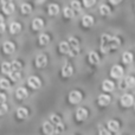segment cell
I'll use <instances>...</instances> for the list:
<instances>
[{"mask_svg": "<svg viewBox=\"0 0 135 135\" xmlns=\"http://www.w3.org/2000/svg\"><path fill=\"white\" fill-rule=\"evenodd\" d=\"M124 82H126L127 88H134L135 86V78L133 76H128L126 79H124Z\"/></svg>", "mask_w": 135, "mask_h": 135, "instance_id": "cell-29", "label": "cell"}, {"mask_svg": "<svg viewBox=\"0 0 135 135\" xmlns=\"http://www.w3.org/2000/svg\"><path fill=\"white\" fill-rule=\"evenodd\" d=\"M7 109H8V107H7L6 103H0V115H4L7 113Z\"/></svg>", "mask_w": 135, "mask_h": 135, "instance_id": "cell-37", "label": "cell"}, {"mask_svg": "<svg viewBox=\"0 0 135 135\" xmlns=\"http://www.w3.org/2000/svg\"><path fill=\"white\" fill-rule=\"evenodd\" d=\"M14 49H16V46H14V44L12 42H6L4 44V51H5V54H7V55L13 54Z\"/></svg>", "mask_w": 135, "mask_h": 135, "instance_id": "cell-15", "label": "cell"}, {"mask_svg": "<svg viewBox=\"0 0 135 135\" xmlns=\"http://www.w3.org/2000/svg\"><path fill=\"white\" fill-rule=\"evenodd\" d=\"M110 75H112L113 78H121L122 75H123V69L120 65H114L110 70Z\"/></svg>", "mask_w": 135, "mask_h": 135, "instance_id": "cell-5", "label": "cell"}, {"mask_svg": "<svg viewBox=\"0 0 135 135\" xmlns=\"http://www.w3.org/2000/svg\"><path fill=\"white\" fill-rule=\"evenodd\" d=\"M5 101H6V96H5L4 94L0 93V103H4Z\"/></svg>", "mask_w": 135, "mask_h": 135, "instance_id": "cell-42", "label": "cell"}, {"mask_svg": "<svg viewBox=\"0 0 135 135\" xmlns=\"http://www.w3.org/2000/svg\"><path fill=\"white\" fill-rule=\"evenodd\" d=\"M2 11L6 14H11L14 11V5L12 2H7V4H2Z\"/></svg>", "mask_w": 135, "mask_h": 135, "instance_id": "cell-18", "label": "cell"}, {"mask_svg": "<svg viewBox=\"0 0 135 135\" xmlns=\"http://www.w3.org/2000/svg\"><path fill=\"white\" fill-rule=\"evenodd\" d=\"M9 78L12 79L13 82H18L20 79V71H14V70H11L9 72Z\"/></svg>", "mask_w": 135, "mask_h": 135, "instance_id": "cell-26", "label": "cell"}, {"mask_svg": "<svg viewBox=\"0 0 135 135\" xmlns=\"http://www.w3.org/2000/svg\"><path fill=\"white\" fill-rule=\"evenodd\" d=\"M119 86H120V89H127V85H126V82H124V79H122V81L120 82Z\"/></svg>", "mask_w": 135, "mask_h": 135, "instance_id": "cell-40", "label": "cell"}, {"mask_svg": "<svg viewBox=\"0 0 135 135\" xmlns=\"http://www.w3.org/2000/svg\"><path fill=\"white\" fill-rule=\"evenodd\" d=\"M109 12H110V8L107 5H101L100 6V13L102 14V16H107Z\"/></svg>", "mask_w": 135, "mask_h": 135, "instance_id": "cell-32", "label": "cell"}, {"mask_svg": "<svg viewBox=\"0 0 135 135\" xmlns=\"http://www.w3.org/2000/svg\"><path fill=\"white\" fill-rule=\"evenodd\" d=\"M27 84L30 85V88H32V89H39L40 85H42V82H40V79L38 78V77L30 76L27 79Z\"/></svg>", "mask_w": 135, "mask_h": 135, "instance_id": "cell-4", "label": "cell"}, {"mask_svg": "<svg viewBox=\"0 0 135 135\" xmlns=\"http://www.w3.org/2000/svg\"><path fill=\"white\" fill-rule=\"evenodd\" d=\"M0 88L4 89V90L9 89V82L7 81V79H5V78H1L0 79Z\"/></svg>", "mask_w": 135, "mask_h": 135, "instance_id": "cell-31", "label": "cell"}, {"mask_svg": "<svg viewBox=\"0 0 135 135\" xmlns=\"http://www.w3.org/2000/svg\"><path fill=\"white\" fill-rule=\"evenodd\" d=\"M36 2H37V4H44V2H45V0H36Z\"/></svg>", "mask_w": 135, "mask_h": 135, "instance_id": "cell-45", "label": "cell"}, {"mask_svg": "<svg viewBox=\"0 0 135 135\" xmlns=\"http://www.w3.org/2000/svg\"><path fill=\"white\" fill-rule=\"evenodd\" d=\"M121 45V40L117 37H112L109 35H103L101 38V50L103 54L110 51V50L117 49Z\"/></svg>", "mask_w": 135, "mask_h": 135, "instance_id": "cell-1", "label": "cell"}, {"mask_svg": "<svg viewBox=\"0 0 135 135\" xmlns=\"http://www.w3.org/2000/svg\"><path fill=\"white\" fill-rule=\"evenodd\" d=\"M1 72L8 75L9 72H11V64L7 63V62H4V63L1 64Z\"/></svg>", "mask_w": 135, "mask_h": 135, "instance_id": "cell-28", "label": "cell"}, {"mask_svg": "<svg viewBox=\"0 0 135 135\" xmlns=\"http://www.w3.org/2000/svg\"><path fill=\"white\" fill-rule=\"evenodd\" d=\"M16 96H17V98H19V100H24V98L27 97V90H26L25 88H23V86H20V88L17 89Z\"/></svg>", "mask_w": 135, "mask_h": 135, "instance_id": "cell-12", "label": "cell"}, {"mask_svg": "<svg viewBox=\"0 0 135 135\" xmlns=\"http://www.w3.org/2000/svg\"><path fill=\"white\" fill-rule=\"evenodd\" d=\"M17 116L19 117V119H26V117L28 116V112L27 109H25V108H19L18 110H17Z\"/></svg>", "mask_w": 135, "mask_h": 135, "instance_id": "cell-23", "label": "cell"}, {"mask_svg": "<svg viewBox=\"0 0 135 135\" xmlns=\"http://www.w3.org/2000/svg\"><path fill=\"white\" fill-rule=\"evenodd\" d=\"M110 2H112L113 5H117V4H120V2L122 1V0H109Z\"/></svg>", "mask_w": 135, "mask_h": 135, "instance_id": "cell-43", "label": "cell"}, {"mask_svg": "<svg viewBox=\"0 0 135 135\" xmlns=\"http://www.w3.org/2000/svg\"><path fill=\"white\" fill-rule=\"evenodd\" d=\"M56 127H57V128L55 129V134H57V133H63V132H64V124L62 123V122L57 123Z\"/></svg>", "mask_w": 135, "mask_h": 135, "instance_id": "cell-36", "label": "cell"}, {"mask_svg": "<svg viewBox=\"0 0 135 135\" xmlns=\"http://www.w3.org/2000/svg\"><path fill=\"white\" fill-rule=\"evenodd\" d=\"M75 9L74 8H71V7H65V8H64V17H65V18H69V19H71V18H74L75 17Z\"/></svg>", "mask_w": 135, "mask_h": 135, "instance_id": "cell-25", "label": "cell"}, {"mask_svg": "<svg viewBox=\"0 0 135 135\" xmlns=\"http://www.w3.org/2000/svg\"><path fill=\"white\" fill-rule=\"evenodd\" d=\"M47 64V57L45 55H38L36 58V66L37 68H45Z\"/></svg>", "mask_w": 135, "mask_h": 135, "instance_id": "cell-7", "label": "cell"}, {"mask_svg": "<svg viewBox=\"0 0 135 135\" xmlns=\"http://www.w3.org/2000/svg\"><path fill=\"white\" fill-rule=\"evenodd\" d=\"M95 2H96V0H83V4H84V6H85V7L94 6V5H95Z\"/></svg>", "mask_w": 135, "mask_h": 135, "instance_id": "cell-38", "label": "cell"}, {"mask_svg": "<svg viewBox=\"0 0 135 135\" xmlns=\"http://www.w3.org/2000/svg\"><path fill=\"white\" fill-rule=\"evenodd\" d=\"M122 61H123L124 64H131L133 62V55L131 52H124L122 55Z\"/></svg>", "mask_w": 135, "mask_h": 135, "instance_id": "cell-21", "label": "cell"}, {"mask_svg": "<svg viewBox=\"0 0 135 135\" xmlns=\"http://www.w3.org/2000/svg\"><path fill=\"white\" fill-rule=\"evenodd\" d=\"M110 103V96L107 94H102L98 96V104L100 105H107Z\"/></svg>", "mask_w": 135, "mask_h": 135, "instance_id": "cell-10", "label": "cell"}, {"mask_svg": "<svg viewBox=\"0 0 135 135\" xmlns=\"http://www.w3.org/2000/svg\"><path fill=\"white\" fill-rule=\"evenodd\" d=\"M114 88H115V85H114V83H113L112 81H109V79H105L104 82L102 83V89L104 91H113L114 90Z\"/></svg>", "mask_w": 135, "mask_h": 135, "instance_id": "cell-14", "label": "cell"}, {"mask_svg": "<svg viewBox=\"0 0 135 135\" xmlns=\"http://www.w3.org/2000/svg\"><path fill=\"white\" fill-rule=\"evenodd\" d=\"M21 69V63H19L18 61H14L13 63L11 64V70H14V71H20Z\"/></svg>", "mask_w": 135, "mask_h": 135, "instance_id": "cell-33", "label": "cell"}, {"mask_svg": "<svg viewBox=\"0 0 135 135\" xmlns=\"http://www.w3.org/2000/svg\"><path fill=\"white\" fill-rule=\"evenodd\" d=\"M89 61H90L91 64H97L98 62H100V57H98V55L96 54V52H90L89 54Z\"/></svg>", "mask_w": 135, "mask_h": 135, "instance_id": "cell-24", "label": "cell"}, {"mask_svg": "<svg viewBox=\"0 0 135 135\" xmlns=\"http://www.w3.org/2000/svg\"><path fill=\"white\" fill-rule=\"evenodd\" d=\"M43 129H44L45 134H49V135L55 134V126L52 122H44L43 123Z\"/></svg>", "mask_w": 135, "mask_h": 135, "instance_id": "cell-8", "label": "cell"}, {"mask_svg": "<svg viewBox=\"0 0 135 135\" xmlns=\"http://www.w3.org/2000/svg\"><path fill=\"white\" fill-rule=\"evenodd\" d=\"M69 56L70 57H75L79 54V43L77 40V38L75 37H70L69 38Z\"/></svg>", "mask_w": 135, "mask_h": 135, "instance_id": "cell-2", "label": "cell"}, {"mask_svg": "<svg viewBox=\"0 0 135 135\" xmlns=\"http://www.w3.org/2000/svg\"><path fill=\"white\" fill-rule=\"evenodd\" d=\"M133 103H134V97L131 94H124L121 97V104L123 107H131Z\"/></svg>", "mask_w": 135, "mask_h": 135, "instance_id": "cell-6", "label": "cell"}, {"mask_svg": "<svg viewBox=\"0 0 135 135\" xmlns=\"http://www.w3.org/2000/svg\"><path fill=\"white\" fill-rule=\"evenodd\" d=\"M38 42H39L40 45H47L50 43V37L47 35H45V33H43V35L39 36V38H38Z\"/></svg>", "mask_w": 135, "mask_h": 135, "instance_id": "cell-22", "label": "cell"}, {"mask_svg": "<svg viewBox=\"0 0 135 135\" xmlns=\"http://www.w3.org/2000/svg\"><path fill=\"white\" fill-rule=\"evenodd\" d=\"M72 72H74V70H72V66L70 64H65V65L62 68V75H63V77H70L72 75Z\"/></svg>", "mask_w": 135, "mask_h": 135, "instance_id": "cell-16", "label": "cell"}, {"mask_svg": "<svg viewBox=\"0 0 135 135\" xmlns=\"http://www.w3.org/2000/svg\"><path fill=\"white\" fill-rule=\"evenodd\" d=\"M82 25L84 27H90L94 25V18L91 16H84L82 19Z\"/></svg>", "mask_w": 135, "mask_h": 135, "instance_id": "cell-13", "label": "cell"}, {"mask_svg": "<svg viewBox=\"0 0 135 135\" xmlns=\"http://www.w3.org/2000/svg\"><path fill=\"white\" fill-rule=\"evenodd\" d=\"M59 50H61L62 54H69V50H70V47H69V43H66V42H62L61 44H59Z\"/></svg>", "mask_w": 135, "mask_h": 135, "instance_id": "cell-27", "label": "cell"}, {"mask_svg": "<svg viewBox=\"0 0 135 135\" xmlns=\"http://www.w3.org/2000/svg\"><path fill=\"white\" fill-rule=\"evenodd\" d=\"M108 128L112 132H117L120 128V124H119V122L115 121V120H110V121L108 122Z\"/></svg>", "mask_w": 135, "mask_h": 135, "instance_id": "cell-19", "label": "cell"}, {"mask_svg": "<svg viewBox=\"0 0 135 135\" xmlns=\"http://www.w3.org/2000/svg\"><path fill=\"white\" fill-rule=\"evenodd\" d=\"M44 27V21L40 18H36L32 21V28L33 30H42Z\"/></svg>", "mask_w": 135, "mask_h": 135, "instance_id": "cell-11", "label": "cell"}, {"mask_svg": "<svg viewBox=\"0 0 135 135\" xmlns=\"http://www.w3.org/2000/svg\"><path fill=\"white\" fill-rule=\"evenodd\" d=\"M71 8H74L75 11H79L81 9V2L77 0H72L71 1Z\"/></svg>", "mask_w": 135, "mask_h": 135, "instance_id": "cell-35", "label": "cell"}, {"mask_svg": "<svg viewBox=\"0 0 135 135\" xmlns=\"http://www.w3.org/2000/svg\"><path fill=\"white\" fill-rule=\"evenodd\" d=\"M88 117V112H86L84 108H79L76 112V119L78 121H84V120Z\"/></svg>", "mask_w": 135, "mask_h": 135, "instance_id": "cell-9", "label": "cell"}, {"mask_svg": "<svg viewBox=\"0 0 135 135\" xmlns=\"http://www.w3.org/2000/svg\"><path fill=\"white\" fill-rule=\"evenodd\" d=\"M69 101L72 103V104H78V103L82 101V94L77 90L71 91L69 95Z\"/></svg>", "mask_w": 135, "mask_h": 135, "instance_id": "cell-3", "label": "cell"}, {"mask_svg": "<svg viewBox=\"0 0 135 135\" xmlns=\"http://www.w3.org/2000/svg\"><path fill=\"white\" fill-rule=\"evenodd\" d=\"M100 134H102V135H109L110 133H109L108 131H105V129H103L102 127H101V128H100Z\"/></svg>", "mask_w": 135, "mask_h": 135, "instance_id": "cell-41", "label": "cell"}, {"mask_svg": "<svg viewBox=\"0 0 135 135\" xmlns=\"http://www.w3.org/2000/svg\"><path fill=\"white\" fill-rule=\"evenodd\" d=\"M20 11H21V13H24V14H28L31 11H32V7H31L28 4H23L20 6Z\"/></svg>", "mask_w": 135, "mask_h": 135, "instance_id": "cell-30", "label": "cell"}, {"mask_svg": "<svg viewBox=\"0 0 135 135\" xmlns=\"http://www.w3.org/2000/svg\"><path fill=\"white\" fill-rule=\"evenodd\" d=\"M47 13H49L50 16H57V14L59 13V7H58V5L51 4L49 7H47Z\"/></svg>", "mask_w": 135, "mask_h": 135, "instance_id": "cell-17", "label": "cell"}, {"mask_svg": "<svg viewBox=\"0 0 135 135\" xmlns=\"http://www.w3.org/2000/svg\"><path fill=\"white\" fill-rule=\"evenodd\" d=\"M1 1V4H7V2H11L12 0H0Z\"/></svg>", "mask_w": 135, "mask_h": 135, "instance_id": "cell-44", "label": "cell"}, {"mask_svg": "<svg viewBox=\"0 0 135 135\" xmlns=\"http://www.w3.org/2000/svg\"><path fill=\"white\" fill-rule=\"evenodd\" d=\"M20 30H21V26H20V24H18V23H12L11 25H9V32H11L12 35L18 33Z\"/></svg>", "mask_w": 135, "mask_h": 135, "instance_id": "cell-20", "label": "cell"}, {"mask_svg": "<svg viewBox=\"0 0 135 135\" xmlns=\"http://www.w3.org/2000/svg\"><path fill=\"white\" fill-rule=\"evenodd\" d=\"M5 30V24H4V19H2V17L0 16V33L4 32Z\"/></svg>", "mask_w": 135, "mask_h": 135, "instance_id": "cell-39", "label": "cell"}, {"mask_svg": "<svg viewBox=\"0 0 135 135\" xmlns=\"http://www.w3.org/2000/svg\"><path fill=\"white\" fill-rule=\"evenodd\" d=\"M50 122H52L54 124H57V123H59V122H62V120H61L59 116L52 114V115H50Z\"/></svg>", "mask_w": 135, "mask_h": 135, "instance_id": "cell-34", "label": "cell"}]
</instances>
